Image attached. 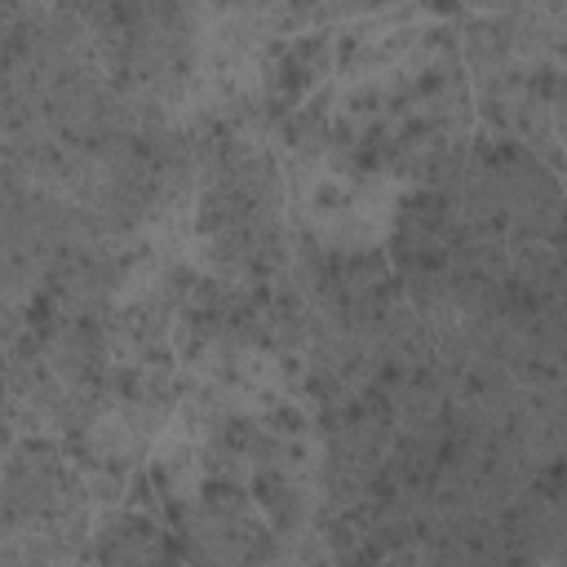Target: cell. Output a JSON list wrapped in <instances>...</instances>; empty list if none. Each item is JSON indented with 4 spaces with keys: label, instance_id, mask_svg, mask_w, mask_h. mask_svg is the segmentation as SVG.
<instances>
[{
    "label": "cell",
    "instance_id": "2",
    "mask_svg": "<svg viewBox=\"0 0 567 567\" xmlns=\"http://www.w3.org/2000/svg\"><path fill=\"white\" fill-rule=\"evenodd\" d=\"M337 75V27H310L270 44L252 97V120L261 133H275L306 97H315Z\"/></svg>",
    "mask_w": 567,
    "mask_h": 567
},
{
    "label": "cell",
    "instance_id": "6",
    "mask_svg": "<svg viewBox=\"0 0 567 567\" xmlns=\"http://www.w3.org/2000/svg\"><path fill=\"white\" fill-rule=\"evenodd\" d=\"M49 9H62V13H84L93 0H44Z\"/></svg>",
    "mask_w": 567,
    "mask_h": 567
},
{
    "label": "cell",
    "instance_id": "1",
    "mask_svg": "<svg viewBox=\"0 0 567 567\" xmlns=\"http://www.w3.org/2000/svg\"><path fill=\"white\" fill-rule=\"evenodd\" d=\"M97 501L62 434H18L4 443L0 478V567L93 563Z\"/></svg>",
    "mask_w": 567,
    "mask_h": 567
},
{
    "label": "cell",
    "instance_id": "3",
    "mask_svg": "<svg viewBox=\"0 0 567 567\" xmlns=\"http://www.w3.org/2000/svg\"><path fill=\"white\" fill-rule=\"evenodd\" d=\"M186 558L164 514L133 505H102L93 514V563H177Z\"/></svg>",
    "mask_w": 567,
    "mask_h": 567
},
{
    "label": "cell",
    "instance_id": "4",
    "mask_svg": "<svg viewBox=\"0 0 567 567\" xmlns=\"http://www.w3.org/2000/svg\"><path fill=\"white\" fill-rule=\"evenodd\" d=\"M403 0H323L319 4V27H341V22H354V18H372V13H385Z\"/></svg>",
    "mask_w": 567,
    "mask_h": 567
},
{
    "label": "cell",
    "instance_id": "5",
    "mask_svg": "<svg viewBox=\"0 0 567 567\" xmlns=\"http://www.w3.org/2000/svg\"><path fill=\"white\" fill-rule=\"evenodd\" d=\"M465 13H509V9H536L532 0H461Z\"/></svg>",
    "mask_w": 567,
    "mask_h": 567
}]
</instances>
